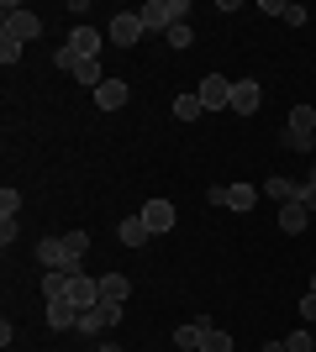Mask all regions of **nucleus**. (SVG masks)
I'll return each mask as SVG.
<instances>
[{
	"instance_id": "obj_6",
	"label": "nucleus",
	"mask_w": 316,
	"mask_h": 352,
	"mask_svg": "<svg viewBox=\"0 0 316 352\" xmlns=\"http://www.w3.org/2000/svg\"><path fill=\"white\" fill-rule=\"evenodd\" d=\"M137 37H148V27H143V11H121V16H111V32H105V43H116V47H137Z\"/></svg>"
},
{
	"instance_id": "obj_31",
	"label": "nucleus",
	"mask_w": 316,
	"mask_h": 352,
	"mask_svg": "<svg viewBox=\"0 0 316 352\" xmlns=\"http://www.w3.org/2000/svg\"><path fill=\"white\" fill-rule=\"evenodd\" d=\"M95 352H127V347H121V342H101Z\"/></svg>"
},
{
	"instance_id": "obj_27",
	"label": "nucleus",
	"mask_w": 316,
	"mask_h": 352,
	"mask_svg": "<svg viewBox=\"0 0 316 352\" xmlns=\"http://www.w3.org/2000/svg\"><path fill=\"white\" fill-rule=\"evenodd\" d=\"M285 352H316V337H311V331L301 326L295 337H285Z\"/></svg>"
},
{
	"instance_id": "obj_18",
	"label": "nucleus",
	"mask_w": 316,
	"mask_h": 352,
	"mask_svg": "<svg viewBox=\"0 0 316 352\" xmlns=\"http://www.w3.org/2000/svg\"><path fill=\"white\" fill-rule=\"evenodd\" d=\"M127 294H132V284H127V274H101V300H127Z\"/></svg>"
},
{
	"instance_id": "obj_12",
	"label": "nucleus",
	"mask_w": 316,
	"mask_h": 352,
	"mask_svg": "<svg viewBox=\"0 0 316 352\" xmlns=\"http://www.w3.org/2000/svg\"><path fill=\"white\" fill-rule=\"evenodd\" d=\"M127 100H132V89H127V79H105V85L95 89V105H101V111H121Z\"/></svg>"
},
{
	"instance_id": "obj_21",
	"label": "nucleus",
	"mask_w": 316,
	"mask_h": 352,
	"mask_svg": "<svg viewBox=\"0 0 316 352\" xmlns=\"http://www.w3.org/2000/svg\"><path fill=\"white\" fill-rule=\"evenodd\" d=\"M74 79H79V85H90V89H101V85H105V74H101V58H79Z\"/></svg>"
},
{
	"instance_id": "obj_3",
	"label": "nucleus",
	"mask_w": 316,
	"mask_h": 352,
	"mask_svg": "<svg viewBox=\"0 0 316 352\" xmlns=\"http://www.w3.org/2000/svg\"><path fill=\"white\" fill-rule=\"evenodd\" d=\"M311 137H316V111H311V105H295V111H290V126L280 132V147L306 153V147H311Z\"/></svg>"
},
{
	"instance_id": "obj_32",
	"label": "nucleus",
	"mask_w": 316,
	"mask_h": 352,
	"mask_svg": "<svg viewBox=\"0 0 316 352\" xmlns=\"http://www.w3.org/2000/svg\"><path fill=\"white\" fill-rule=\"evenodd\" d=\"M264 352H285V342H264Z\"/></svg>"
},
{
	"instance_id": "obj_14",
	"label": "nucleus",
	"mask_w": 316,
	"mask_h": 352,
	"mask_svg": "<svg viewBox=\"0 0 316 352\" xmlns=\"http://www.w3.org/2000/svg\"><path fill=\"white\" fill-rule=\"evenodd\" d=\"M48 326H53V331H74V326H79V310L69 305V300H48Z\"/></svg>"
},
{
	"instance_id": "obj_23",
	"label": "nucleus",
	"mask_w": 316,
	"mask_h": 352,
	"mask_svg": "<svg viewBox=\"0 0 316 352\" xmlns=\"http://www.w3.org/2000/svg\"><path fill=\"white\" fill-rule=\"evenodd\" d=\"M164 37H169V47H174V53H185V47L196 43V27H190V21H180V27H169Z\"/></svg>"
},
{
	"instance_id": "obj_13",
	"label": "nucleus",
	"mask_w": 316,
	"mask_h": 352,
	"mask_svg": "<svg viewBox=\"0 0 316 352\" xmlns=\"http://www.w3.org/2000/svg\"><path fill=\"white\" fill-rule=\"evenodd\" d=\"M69 47H74L79 58H101V47H105V37L95 27H74L69 32Z\"/></svg>"
},
{
	"instance_id": "obj_8",
	"label": "nucleus",
	"mask_w": 316,
	"mask_h": 352,
	"mask_svg": "<svg viewBox=\"0 0 316 352\" xmlns=\"http://www.w3.org/2000/svg\"><path fill=\"white\" fill-rule=\"evenodd\" d=\"M196 95H200V105H206V111H232V79H222V74H206V79H200L196 85Z\"/></svg>"
},
{
	"instance_id": "obj_5",
	"label": "nucleus",
	"mask_w": 316,
	"mask_h": 352,
	"mask_svg": "<svg viewBox=\"0 0 316 352\" xmlns=\"http://www.w3.org/2000/svg\"><path fill=\"white\" fill-rule=\"evenodd\" d=\"M63 300H69L79 316H85V310H95V305H101V279H90L85 268H74V274H69V294H63Z\"/></svg>"
},
{
	"instance_id": "obj_20",
	"label": "nucleus",
	"mask_w": 316,
	"mask_h": 352,
	"mask_svg": "<svg viewBox=\"0 0 316 352\" xmlns=\"http://www.w3.org/2000/svg\"><path fill=\"white\" fill-rule=\"evenodd\" d=\"M63 294H69V274H63V268H48L43 274V300H63Z\"/></svg>"
},
{
	"instance_id": "obj_30",
	"label": "nucleus",
	"mask_w": 316,
	"mask_h": 352,
	"mask_svg": "<svg viewBox=\"0 0 316 352\" xmlns=\"http://www.w3.org/2000/svg\"><path fill=\"white\" fill-rule=\"evenodd\" d=\"M301 321H316V294H311V289L301 294Z\"/></svg>"
},
{
	"instance_id": "obj_9",
	"label": "nucleus",
	"mask_w": 316,
	"mask_h": 352,
	"mask_svg": "<svg viewBox=\"0 0 316 352\" xmlns=\"http://www.w3.org/2000/svg\"><path fill=\"white\" fill-rule=\"evenodd\" d=\"M258 105H264V85H258V79H232V111H238V116H253Z\"/></svg>"
},
{
	"instance_id": "obj_1",
	"label": "nucleus",
	"mask_w": 316,
	"mask_h": 352,
	"mask_svg": "<svg viewBox=\"0 0 316 352\" xmlns=\"http://www.w3.org/2000/svg\"><path fill=\"white\" fill-rule=\"evenodd\" d=\"M85 252H90V232H79V226H74V232H63V236H43V242H37V263L74 274Z\"/></svg>"
},
{
	"instance_id": "obj_17",
	"label": "nucleus",
	"mask_w": 316,
	"mask_h": 352,
	"mask_svg": "<svg viewBox=\"0 0 316 352\" xmlns=\"http://www.w3.org/2000/svg\"><path fill=\"white\" fill-rule=\"evenodd\" d=\"M258 206V184H227V210H253Z\"/></svg>"
},
{
	"instance_id": "obj_33",
	"label": "nucleus",
	"mask_w": 316,
	"mask_h": 352,
	"mask_svg": "<svg viewBox=\"0 0 316 352\" xmlns=\"http://www.w3.org/2000/svg\"><path fill=\"white\" fill-rule=\"evenodd\" d=\"M311 294H316V274H311Z\"/></svg>"
},
{
	"instance_id": "obj_15",
	"label": "nucleus",
	"mask_w": 316,
	"mask_h": 352,
	"mask_svg": "<svg viewBox=\"0 0 316 352\" xmlns=\"http://www.w3.org/2000/svg\"><path fill=\"white\" fill-rule=\"evenodd\" d=\"M306 221H311V210H306L301 200H290V206H280V232L301 236V232H306Z\"/></svg>"
},
{
	"instance_id": "obj_7",
	"label": "nucleus",
	"mask_w": 316,
	"mask_h": 352,
	"mask_svg": "<svg viewBox=\"0 0 316 352\" xmlns=\"http://www.w3.org/2000/svg\"><path fill=\"white\" fill-rule=\"evenodd\" d=\"M116 321H121V305H116V300H101L95 310H85V316H79L74 331H79V337H95V331H111Z\"/></svg>"
},
{
	"instance_id": "obj_11",
	"label": "nucleus",
	"mask_w": 316,
	"mask_h": 352,
	"mask_svg": "<svg viewBox=\"0 0 316 352\" xmlns=\"http://www.w3.org/2000/svg\"><path fill=\"white\" fill-rule=\"evenodd\" d=\"M206 331H211V321H206V316H196V321H185L180 331H174V347H180V352H200Z\"/></svg>"
},
{
	"instance_id": "obj_16",
	"label": "nucleus",
	"mask_w": 316,
	"mask_h": 352,
	"mask_svg": "<svg viewBox=\"0 0 316 352\" xmlns=\"http://www.w3.org/2000/svg\"><path fill=\"white\" fill-rule=\"evenodd\" d=\"M116 236L127 242V248H148V242H153V232L143 226V216H127V221L116 226Z\"/></svg>"
},
{
	"instance_id": "obj_19",
	"label": "nucleus",
	"mask_w": 316,
	"mask_h": 352,
	"mask_svg": "<svg viewBox=\"0 0 316 352\" xmlns=\"http://www.w3.org/2000/svg\"><path fill=\"white\" fill-rule=\"evenodd\" d=\"M264 195H269V200H280V206H290V200H301V184H295V179H269V184H264Z\"/></svg>"
},
{
	"instance_id": "obj_24",
	"label": "nucleus",
	"mask_w": 316,
	"mask_h": 352,
	"mask_svg": "<svg viewBox=\"0 0 316 352\" xmlns=\"http://www.w3.org/2000/svg\"><path fill=\"white\" fill-rule=\"evenodd\" d=\"M21 47H27V43H16L11 32H0V63H6V69H11V63H21Z\"/></svg>"
},
{
	"instance_id": "obj_29",
	"label": "nucleus",
	"mask_w": 316,
	"mask_h": 352,
	"mask_svg": "<svg viewBox=\"0 0 316 352\" xmlns=\"http://www.w3.org/2000/svg\"><path fill=\"white\" fill-rule=\"evenodd\" d=\"M280 21H285V27H306V11H301V6H285V16H280Z\"/></svg>"
},
{
	"instance_id": "obj_22",
	"label": "nucleus",
	"mask_w": 316,
	"mask_h": 352,
	"mask_svg": "<svg viewBox=\"0 0 316 352\" xmlns=\"http://www.w3.org/2000/svg\"><path fill=\"white\" fill-rule=\"evenodd\" d=\"M200 111H206V105H200V95H180V100H174V116H180V126H190Z\"/></svg>"
},
{
	"instance_id": "obj_2",
	"label": "nucleus",
	"mask_w": 316,
	"mask_h": 352,
	"mask_svg": "<svg viewBox=\"0 0 316 352\" xmlns=\"http://www.w3.org/2000/svg\"><path fill=\"white\" fill-rule=\"evenodd\" d=\"M0 21H6L0 32H11L16 43H32V37H43V16L27 11V6H11V0H6V6H0Z\"/></svg>"
},
{
	"instance_id": "obj_4",
	"label": "nucleus",
	"mask_w": 316,
	"mask_h": 352,
	"mask_svg": "<svg viewBox=\"0 0 316 352\" xmlns=\"http://www.w3.org/2000/svg\"><path fill=\"white\" fill-rule=\"evenodd\" d=\"M185 16H190V0H148V6H143V27L169 32V27H180Z\"/></svg>"
},
{
	"instance_id": "obj_10",
	"label": "nucleus",
	"mask_w": 316,
	"mask_h": 352,
	"mask_svg": "<svg viewBox=\"0 0 316 352\" xmlns=\"http://www.w3.org/2000/svg\"><path fill=\"white\" fill-rule=\"evenodd\" d=\"M137 216H143V226H148L153 236L174 232V221H180V216H174V206H169V200H148V206L137 210Z\"/></svg>"
},
{
	"instance_id": "obj_25",
	"label": "nucleus",
	"mask_w": 316,
	"mask_h": 352,
	"mask_svg": "<svg viewBox=\"0 0 316 352\" xmlns=\"http://www.w3.org/2000/svg\"><path fill=\"white\" fill-rule=\"evenodd\" d=\"M16 210H21V190H0V221H16Z\"/></svg>"
},
{
	"instance_id": "obj_26",
	"label": "nucleus",
	"mask_w": 316,
	"mask_h": 352,
	"mask_svg": "<svg viewBox=\"0 0 316 352\" xmlns=\"http://www.w3.org/2000/svg\"><path fill=\"white\" fill-rule=\"evenodd\" d=\"M200 352H232V337L211 326V331H206V342H200Z\"/></svg>"
},
{
	"instance_id": "obj_28",
	"label": "nucleus",
	"mask_w": 316,
	"mask_h": 352,
	"mask_svg": "<svg viewBox=\"0 0 316 352\" xmlns=\"http://www.w3.org/2000/svg\"><path fill=\"white\" fill-rule=\"evenodd\" d=\"M53 63H59V69H69V74H74V69H79V53H74V47H69V43H63L59 53H53Z\"/></svg>"
}]
</instances>
